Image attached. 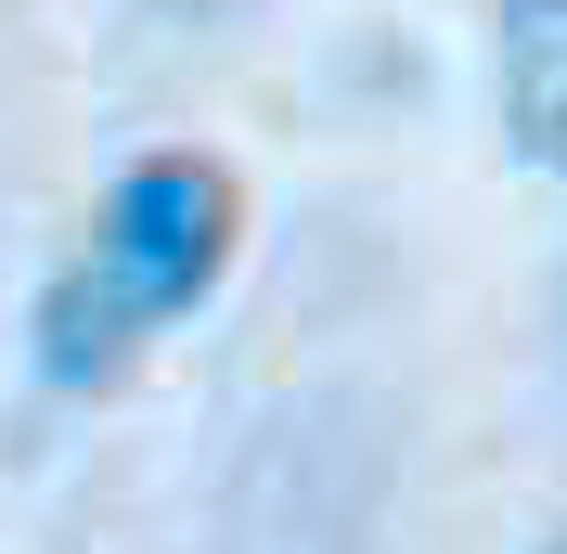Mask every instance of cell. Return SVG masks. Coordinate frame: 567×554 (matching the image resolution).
<instances>
[{"label":"cell","mask_w":567,"mask_h":554,"mask_svg":"<svg viewBox=\"0 0 567 554\" xmlns=\"http://www.w3.org/2000/svg\"><path fill=\"white\" fill-rule=\"evenodd\" d=\"M142 297L104 271V245L78 258V271H52V297H39V375L52 387H116L130 375V348H142Z\"/></svg>","instance_id":"3"},{"label":"cell","mask_w":567,"mask_h":554,"mask_svg":"<svg viewBox=\"0 0 567 554\" xmlns=\"http://www.w3.org/2000/svg\"><path fill=\"white\" fill-rule=\"evenodd\" d=\"M491 91L503 142L529 168H567V0H491Z\"/></svg>","instance_id":"2"},{"label":"cell","mask_w":567,"mask_h":554,"mask_svg":"<svg viewBox=\"0 0 567 554\" xmlns=\"http://www.w3.org/2000/svg\"><path fill=\"white\" fill-rule=\"evenodd\" d=\"M104 271L130 284L155 322L194 310V297L233 271V181H219L207 155H142L104 194Z\"/></svg>","instance_id":"1"},{"label":"cell","mask_w":567,"mask_h":554,"mask_svg":"<svg viewBox=\"0 0 567 554\" xmlns=\"http://www.w3.org/2000/svg\"><path fill=\"white\" fill-rule=\"evenodd\" d=\"M542 554H567V542H542Z\"/></svg>","instance_id":"4"}]
</instances>
